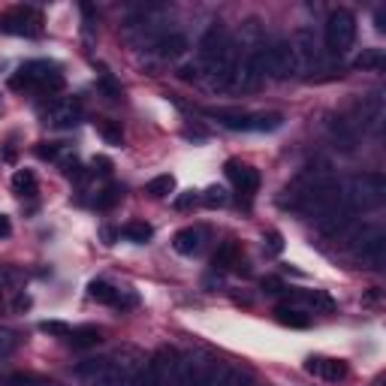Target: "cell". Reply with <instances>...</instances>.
Masks as SVG:
<instances>
[{"label":"cell","instance_id":"obj_15","mask_svg":"<svg viewBox=\"0 0 386 386\" xmlns=\"http://www.w3.org/2000/svg\"><path fill=\"white\" fill-rule=\"evenodd\" d=\"M359 118H362V127L368 133H380L383 130V121H386V100L380 91H371L368 97H362L359 103Z\"/></svg>","mask_w":386,"mask_h":386},{"label":"cell","instance_id":"obj_25","mask_svg":"<svg viewBox=\"0 0 386 386\" xmlns=\"http://www.w3.org/2000/svg\"><path fill=\"white\" fill-rule=\"evenodd\" d=\"M275 317H278V323L293 326V329H305L308 323H311L308 311H302V308H293V305H278L275 308Z\"/></svg>","mask_w":386,"mask_h":386},{"label":"cell","instance_id":"obj_26","mask_svg":"<svg viewBox=\"0 0 386 386\" xmlns=\"http://www.w3.org/2000/svg\"><path fill=\"white\" fill-rule=\"evenodd\" d=\"M67 341L75 347V350H88V347H97L103 341V332L97 326H79V329L70 332Z\"/></svg>","mask_w":386,"mask_h":386},{"label":"cell","instance_id":"obj_21","mask_svg":"<svg viewBox=\"0 0 386 386\" xmlns=\"http://www.w3.org/2000/svg\"><path fill=\"white\" fill-rule=\"evenodd\" d=\"M241 248L236 241H224L221 248L214 251V256H212V266H214V272H226V268H239L241 272Z\"/></svg>","mask_w":386,"mask_h":386},{"label":"cell","instance_id":"obj_41","mask_svg":"<svg viewBox=\"0 0 386 386\" xmlns=\"http://www.w3.org/2000/svg\"><path fill=\"white\" fill-rule=\"evenodd\" d=\"M58 151H61L58 145H46V142L36 145V154H40L43 160H55V157H58Z\"/></svg>","mask_w":386,"mask_h":386},{"label":"cell","instance_id":"obj_4","mask_svg":"<svg viewBox=\"0 0 386 386\" xmlns=\"http://www.w3.org/2000/svg\"><path fill=\"white\" fill-rule=\"evenodd\" d=\"M353 43H356V16L350 9H344V6L332 9L326 24H323V46H326V51L332 58H341V55H347V51L353 48Z\"/></svg>","mask_w":386,"mask_h":386},{"label":"cell","instance_id":"obj_35","mask_svg":"<svg viewBox=\"0 0 386 386\" xmlns=\"http://www.w3.org/2000/svg\"><path fill=\"white\" fill-rule=\"evenodd\" d=\"M263 251L268 256H278L281 251H284V236H281L278 229H268V233L263 236Z\"/></svg>","mask_w":386,"mask_h":386},{"label":"cell","instance_id":"obj_27","mask_svg":"<svg viewBox=\"0 0 386 386\" xmlns=\"http://www.w3.org/2000/svg\"><path fill=\"white\" fill-rule=\"evenodd\" d=\"M121 236L127 241H133V244H148L154 239V226L145 224V221H130V224L121 226Z\"/></svg>","mask_w":386,"mask_h":386},{"label":"cell","instance_id":"obj_42","mask_svg":"<svg viewBox=\"0 0 386 386\" xmlns=\"http://www.w3.org/2000/svg\"><path fill=\"white\" fill-rule=\"evenodd\" d=\"M197 199H199V197L190 190V193H184V197H178V199H175V209H190V205L197 202Z\"/></svg>","mask_w":386,"mask_h":386},{"label":"cell","instance_id":"obj_30","mask_svg":"<svg viewBox=\"0 0 386 386\" xmlns=\"http://www.w3.org/2000/svg\"><path fill=\"white\" fill-rule=\"evenodd\" d=\"M145 190L154 199H163V197H169V193H175V178L172 175H157V178H151Z\"/></svg>","mask_w":386,"mask_h":386},{"label":"cell","instance_id":"obj_40","mask_svg":"<svg viewBox=\"0 0 386 386\" xmlns=\"http://www.w3.org/2000/svg\"><path fill=\"white\" fill-rule=\"evenodd\" d=\"M100 133H103V139H106L109 145H121V142H124V133H121L115 124H103V127H100Z\"/></svg>","mask_w":386,"mask_h":386},{"label":"cell","instance_id":"obj_3","mask_svg":"<svg viewBox=\"0 0 386 386\" xmlns=\"http://www.w3.org/2000/svg\"><path fill=\"white\" fill-rule=\"evenodd\" d=\"M9 85L16 91H40V94H51V91H61L63 88V75L58 73L55 63L48 61H28L16 70V75L9 79Z\"/></svg>","mask_w":386,"mask_h":386},{"label":"cell","instance_id":"obj_36","mask_svg":"<svg viewBox=\"0 0 386 386\" xmlns=\"http://www.w3.org/2000/svg\"><path fill=\"white\" fill-rule=\"evenodd\" d=\"M205 205H212V209H217V205H226V190L224 187H217V184H212V187H205L202 190V197H199Z\"/></svg>","mask_w":386,"mask_h":386},{"label":"cell","instance_id":"obj_19","mask_svg":"<svg viewBox=\"0 0 386 386\" xmlns=\"http://www.w3.org/2000/svg\"><path fill=\"white\" fill-rule=\"evenodd\" d=\"M293 51H296V58H299V67L302 63H314L320 58V46H317V36L311 28H299L293 33Z\"/></svg>","mask_w":386,"mask_h":386},{"label":"cell","instance_id":"obj_39","mask_svg":"<svg viewBox=\"0 0 386 386\" xmlns=\"http://www.w3.org/2000/svg\"><path fill=\"white\" fill-rule=\"evenodd\" d=\"M260 287H263V293H268V296H281V293H287V284L281 278H275V275H266L263 281H260Z\"/></svg>","mask_w":386,"mask_h":386},{"label":"cell","instance_id":"obj_20","mask_svg":"<svg viewBox=\"0 0 386 386\" xmlns=\"http://www.w3.org/2000/svg\"><path fill=\"white\" fill-rule=\"evenodd\" d=\"M202 115L214 118L221 127H226V130H244L248 133V115L251 112H241V109H205Z\"/></svg>","mask_w":386,"mask_h":386},{"label":"cell","instance_id":"obj_34","mask_svg":"<svg viewBox=\"0 0 386 386\" xmlns=\"http://www.w3.org/2000/svg\"><path fill=\"white\" fill-rule=\"evenodd\" d=\"M178 79H182V82H202L205 73H202V67H199V61L182 63V67H178Z\"/></svg>","mask_w":386,"mask_h":386},{"label":"cell","instance_id":"obj_31","mask_svg":"<svg viewBox=\"0 0 386 386\" xmlns=\"http://www.w3.org/2000/svg\"><path fill=\"white\" fill-rule=\"evenodd\" d=\"M214 386H254V380L244 375V371H239V368H221V375H217Z\"/></svg>","mask_w":386,"mask_h":386},{"label":"cell","instance_id":"obj_7","mask_svg":"<svg viewBox=\"0 0 386 386\" xmlns=\"http://www.w3.org/2000/svg\"><path fill=\"white\" fill-rule=\"evenodd\" d=\"M79 377H85L88 386H133V380L124 375V371H118L112 365L109 356L103 359H88V362H82L79 368Z\"/></svg>","mask_w":386,"mask_h":386},{"label":"cell","instance_id":"obj_13","mask_svg":"<svg viewBox=\"0 0 386 386\" xmlns=\"http://www.w3.org/2000/svg\"><path fill=\"white\" fill-rule=\"evenodd\" d=\"M326 130H329L332 145H335L338 151L353 154V151L359 148V130L353 127V121L341 118V115H332V118L326 121Z\"/></svg>","mask_w":386,"mask_h":386},{"label":"cell","instance_id":"obj_11","mask_svg":"<svg viewBox=\"0 0 386 386\" xmlns=\"http://www.w3.org/2000/svg\"><path fill=\"white\" fill-rule=\"evenodd\" d=\"M82 103L79 100H51L48 109L43 112V118L48 127H55V130H73L75 124L82 121Z\"/></svg>","mask_w":386,"mask_h":386},{"label":"cell","instance_id":"obj_18","mask_svg":"<svg viewBox=\"0 0 386 386\" xmlns=\"http://www.w3.org/2000/svg\"><path fill=\"white\" fill-rule=\"evenodd\" d=\"M202 244H205V229L202 226H184V229H178V233L172 236V248L182 256L199 254Z\"/></svg>","mask_w":386,"mask_h":386},{"label":"cell","instance_id":"obj_12","mask_svg":"<svg viewBox=\"0 0 386 386\" xmlns=\"http://www.w3.org/2000/svg\"><path fill=\"white\" fill-rule=\"evenodd\" d=\"M209 368H212V362H205L199 353H178L172 386H197V380H199Z\"/></svg>","mask_w":386,"mask_h":386},{"label":"cell","instance_id":"obj_6","mask_svg":"<svg viewBox=\"0 0 386 386\" xmlns=\"http://www.w3.org/2000/svg\"><path fill=\"white\" fill-rule=\"evenodd\" d=\"M266 67L268 79H293L299 73V58H296L287 36H275V40L266 43Z\"/></svg>","mask_w":386,"mask_h":386},{"label":"cell","instance_id":"obj_29","mask_svg":"<svg viewBox=\"0 0 386 386\" xmlns=\"http://www.w3.org/2000/svg\"><path fill=\"white\" fill-rule=\"evenodd\" d=\"M383 63H386V58H383L380 48H362V55H356L353 67L356 70H365V73H380Z\"/></svg>","mask_w":386,"mask_h":386},{"label":"cell","instance_id":"obj_38","mask_svg":"<svg viewBox=\"0 0 386 386\" xmlns=\"http://www.w3.org/2000/svg\"><path fill=\"white\" fill-rule=\"evenodd\" d=\"M6 386H51V383H46L43 377H36V375H9Z\"/></svg>","mask_w":386,"mask_h":386},{"label":"cell","instance_id":"obj_22","mask_svg":"<svg viewBox=\"0 0 386 386\" xmlns=\"http://www.w3.org/2000/svg\"><path fill=\"white\" fill-rule=\"evenodd\" d=\"M88 296H91L94 302H100V305H115V308L124 305L121 290L112 287L109 281H91V284H88Z\"/></svg>","mask_w":386,"mask_h":386},{"label":"cell","instance_id":"obj_37","mask_svg":"<svg viewBox=\"0 0 386 386\" xmlns=\"http://www.w3.org/2000/svg\"><path fill=\"white\" fill-rule=\"evenodd\" d=\"M40 332H46V335H51V338H70L73 329L67 323H61V320H43Z\"/></svg>","mask_w":386,"mask_h":386},{"label":"cell","instance_id":"obj_33","mask_svg":"<svg viewBox=\"0 0 386 386\" xmlns=\"http://www.w3.org/2000/svg\"><path fill=\"white\" fill-rule=\"evenodd\" d=\"M19 350V335L6 326H0V362H6V359Z\"/></svg>","mask_w":386,"mask_h":386},{"label":"cell","instance_id":"obj_23","mask_svg":"<svg viewBox=\"0 0 386 386\" xmlns=\"http://www.w3.org/2000/svg\"><path fill=\"white\" fill-rule=\"evenodd\" d=\"M284 124L281 112H251L248 115V133H266V130H278Z\"/></svg>","mask_w":386,"mask_h":386},{"label":"cell","instance_id":"obj_14","mask_svg":"<svg viewBox=\"0 0 386 386\" xmlns=\"http://www.w3.org/2000/svg\"><path fill=\"white\" fill-rule=\"evenodd\" d=\"M305 371L320 377V380H326V383H341V380H347V375H350V368H347L344 359H329V356H311L305 362Z\"/></svg>","mask_w":386,"mask_h":386},{"label":"cell","instance_id":"obj_10","mask_svg":"<svg viewBox=\"0 0 386 386\" xmlns=\"http://www.w3.org/2000/svg\"><path fill=\"white\" fill-rule=\"evenodd\" d=\"M229 46H233V36H229V31L224 28L221 21H214L212 28L199 36V67H202V73L209 70Z\"/></svg>","mask_w":386,"mask_h":386},{"label":"cell","instance_id":"obj_9","mask_svg":"<svg viewBox=\"0 0 386 386\" xmlns=\"http://www.w3.org/2000/svg\"><path fill=\"white\" fill-rule=\"evenodd\" d=\"M40 12L33 6H16L0 16V31L9 36H36L40 33Z\"/></svg>","mask_w":386,"mask_h":386},{"label":"cell","instance_id":"obj_28","mask_svg":"<svg viewBox=\"0 0 386 386\" xmlns=\"http://www.w3.org/2000/svg\"><path fill=\"white\" fill-rule=\"evenodd\" d=\"M36 190H40V182H36L33 169H19L12 175V193H19V197H36Z\"/></svg>","mask_w":386,"mask_h":386},{"label":"cell","instance_id":"obj_16","mask_svg":"<svg viewBox=\"0 0 386 386\" xmlns=\"http://www.w3.org/2000/svg\"><path fill=\"white\" fill-rule=\"evenodd\" d=\"M226 178L236 184L239 193H244V197H254V193L260 190V172L241 160H226Z\"/></svg>","mask_w":386,"mask_h":386},{"label":"cell","instance_id":"obj_8","mask_svg":"<svg viewBox=\"0 0 386 386\" xmlns=\"http://www.w3.org/2000/svg\"><path fill=\"white\" fill-rule=\"evenodd\" d=\"M268 79V67H266V43L254 46L248 55H244L241 67H239V79L236 85L244 88V91H256L263 82Z\"/></svg>","mask_w":386,"mask_h":386},{"label":"cell","instance_id":"obj_24","mask_svg":"<svg viewBox=\"0 0 386 386\" xmlns=\"http://www.w3.org/2000/svg\"><path fill=\"white\" fill-rule=\"evenodd\" d=\"M299 299L311 308L314 314H332L335 311V299H332L329 293H323V290H302Z\"/></svg>","mask_w":386,"mask_h":386},{"label":"cell","instance_id":"obj_17","mask_svg":"<svg viewBox=\"0 0 386 386\" xmlns=\"http://www.w3.org/2000/svg\"><path fill=\"white\" fill-rule=\"evenodd\" d=\"M151 51L160 61H178L187 51V36L182 31H163L157 40L151 43Z\"/></svg>","mask_w":386,"mask_h":386},{"label":"cell","instance_id":"obj_44","mask_svg":"<svg viewBox=\"0 0 386 386\" xmlns=\"http://www.w3.org/2000/svg\"><path fill=\"white\" fill-rule=\"evenodd\" d=\"M94 169L97 172H112V163L106 157H94Z\"/></svg>","mask_w":386,"mask_h":386},{"label":"cell","instance_id":"obj_2","mask_svg":"<svg viewBox=\"0 0 386 386\" xmlns=\"http://www.w3.org/2000/svg\"><path fill=\"white\" fill-rule=\"evenodd\" d=\"M347 244L356 263L365 268H383L386 263V229L380 224H365L347 233Z\"/></svg>","mask_w":386,"mask_h":386},{"label":"cell","instance_id":"obj_43","mask_svg":"<svg viewBox=\"0 0 386 386\" xmlns=\"http://www.w3.org/2000/svg\"><path fill=\"white\" fill-rule=\"evenodd\" d=\"M12 236V224H9V217L0 212V239H9Z\"/></svg>","mask_w":386,"mask_h":386},{"label":"cell","instance_id":"obj_1","mask_svg":"<svg viewBox=\"0 0 386 386\" xmlns=\"http://www.w3.org/2000/svg\"><path fill=\"white\" fill-rule=\"evenodd\" d=\"M341 199L353 214H362L371 209H380L386 199V178L380 172L353 175L347 184H341Z\"/></svg>","mask_w":386,"mask_h":386},{"label":"cell","instance_id":"obj_5","mask_svg":"<svg viewBox=\"0 0 386 386\" xmlns=\"http://www.w3.org/2000/svg\"><path fill=\"white\" fill-rule=\"evenodd\" d=\"M175 359H178V353L172 350V347H157V350L145 359V365L139 368L133 386H172Z\"/></svg>","mask_w":386,"mask_h":386},{"label":"cell","instance_id":"obj_32","mask_svg":"<svg viewBox=\"0 0 386 386\" xmlns=\"http://www.w3.org/2000/svg\"><path fill=\"white\" fill-rule=\"evenodd\" d=\"M121 197H124V190L118 187V184H109V187H103L100 193H97V199H94V205L97 209H112V205H118L121 202Z\"/></svg>","mask_w":386,"mask_h":386}]
</instances>
